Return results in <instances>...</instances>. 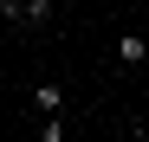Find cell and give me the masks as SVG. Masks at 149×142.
Here are the masks:
<instances>
[{"label":"cell","mask_w":149,"mask_h":142,"mask_svg":"<svg viewBox=\"0 0 149 142\" xmlns=\"http://www.w3.org/2000/svg\"><path fill=\"white\" fill-rule=\"evenodd\" d=\"M117 65H149V39L143 32H123L117 39Z\"/></svg>","instance_id":"6da1fadb"},{"label":"cell","mask_w":149,"mask_h":142,"mask_svg":"<svg viewBox=\"0 0 149 142\" xmlns=\"http://www.w3.org/2000/svg\"><path fill=\"white\" fill-rule=\"evenodd\" d=\"M33 103H39V116H58V110H65V84H39Z\"/></svg>","instance_id":"7a4b0ae2"}]
</instances>
